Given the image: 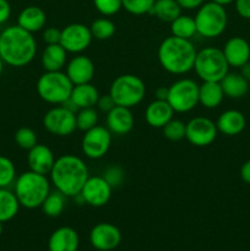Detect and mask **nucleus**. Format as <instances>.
<instances>
[{
    "label": "nucleus",
    "instance_id": "f257e3e1",
    "mask_svg": "<svg viewBox=\"0 0 250 251\" xmlns=\"http://www.w3.org/2000/svg\"><path fill=\"white\" fill-rule=\"evenodd\" d=\"M37 53L33 33L19 25L10 26L0 33V58L14 68H22L31 63Z\"/></svg>",
    "mask_w": 250,
    "mask_h": 251
},
{
    "label": "nucleus",
    "instance_id": "f03ea898",
    "mask_svg": "<svg viewBox=\"0 0 250 251\" xmlns=\"http://www.w3.org/2000/svg\"><path fill=\"white\" fill-rule=\"evenodd\" d=\"M49 176L56 190L66 198L77 196L90 178L85 162L74 154H64L56 158Z\"/></svg>",
    "mask_w": 250,
    "mask_h": 251
},
{
    "label": "nucleus",
    "instance_id": "7ed1b4c3",
    "mask_svg": "<svg viewBox=\"0 0 250 251\" xmlns=\"http://www.w3.org/2000/svg\"><path fill=\"white\" fill-rule=\"evenodd\" d=\"M196 50L190 39L169 36L159 44L158 61L162 68L173 75H184L194 69Z\"/></svg>",
    "mask_w": 250,
    "mask_h": 251
},
{
    "label": "nucleus",
    "instance_id": "20e7f679",
    "mask_svg": "<svg viewBox=\"0 0 250 251\" xmlns=\"http://www.w3.org/2000/svg\"><path fill=\"white\" fill-rule=\"evenodd\" d=\"M50 193V185L47 176L36 172H25L15 183V195L20 206L28 210L41 207L43 201Z\"/></svg>",
    "mask_w": 250,
    "mask_h": 251
},
{
    "label": "nucleus",
    "instance_id": "39448f33",
    "mask_svg": "<svg viewBox=\"0 0 250 251\" xmlns=\"http://www.w3.org/2000/svg\"><path fill=\"white\" fill-rule=\"evenodd\" d=\"M74 85L63 71H46L37 81V93L50 104H64L70 100Z\"/></svg>",
    "mask_w": 250,
    "mask_h": 251
},
{
    "label": "nucleus",
    "instance_id": "423d86ee",
    "mask_svg": "<svg viewBox=\"0 0 250 251\" xmlns=\"http://www.w3.org/2000/svg\"><path fill=\"white\" fill-rule=\"evenodd\" d=\"M110 97L115 105L130 108L140 104L146 95V85L139 76L124 74L115 78L109 88Z\"/></svg>",
    "mask_w": 250,
    "mask_h": 251
},
{
    "label": "nucleus",
    "instance_id": "0eeeda50",
    "mask_svg": "<svg viewBox=\"0 0 250 251\" xmlns=\"http://www.w3.org/2000/svg\"><path fill=\"white\" fill-rule=\"evenodd\" d=\"M196 32L205 38H216L225 32L228 15L223 5L217 2H203L198 9L195 17Z\"/></svg>",
    "mask_w": 250,
    "mask_h": 251
},
{
    "label": "nucleus",
    "instance_id": "6e6552de",
    "mask_svg": "<svg viewBox=\"0 0 250 251\" xmlns=\"http://www.w3.org/2000/svg\"><path fill=\"white\" fill-rule=\"evenodd\" d=\"M228 69H229V64L222 49L207 47L199 50L196 54L194 70L202 81L220 82L228 74Z\"/></svg>",
    "mask_w": 250,
    "mask_h": 251
},
{
    "label": "nucleus",
    "instance_id": "1a4fd4ad",
    "mask_svg": "<svg viewBox=\"0 0 250 251\" xmlns=\"http://www.w3.org/2000/svg\"><path fill=\"white\" fill-rule=\"evenodd\" d=\"M167 100L174 113H188L199 104V85L191 78H180L169 86Z\"/></svg>",
    "mask_w": 250,
    "mask_h": 251
},
{
    "label": "nucleus",
    "instance_id": "9d476101",
    "mask_svg": "<svg viewBox=\"0 0 250 251\" xmlns=\"http://www.w3.org/2000/svg\"><path fill=\"white\" fill-rule=\"evenodd\" d=\"M43 126L55 136H69L77 129L76 113L63 104L51 108L44 114Z\"/></svg>",
    "mask_w": 250,
    "mask_h": 251
},
{
    "label": "nucleus",
    "instance_id": "9b49d317",
    "mask_svg": "<svg viewBox=\"0 0 250 251\" xmlns=\"http://www.w3.org/2000/svg\"><path fill=\"white\" fill-rule=\"evenodd\" d=\"M112 145V132L108 127L96 125L85 131L81 141V149L87 158L100 159L107 154Z\"/></svg>",
    "mask_w": 250,
    "mask_h": 251
},
{
    "label": "nucleus",
    "instance_id": "f8f14e48",
    "mask_svg": "<svg viewBox=\"0 0 250 251\" xmlns=\"http://www.w3.org/2000/svg\"><path fill=\"white\" fill-rule=\"evenodd\" d=\"M216 123L205 117H195L186 123L185 139L193 146L206 147L212 144L217 137Z\"/></svg>",
    "mask_w": 250,
    "mask_h": 251
},
{
    "label": "nucleus",
    "instance_id": "ddd939ff",
    "mask_svg": "<svg viewBox=\"0 0 250 251\" xmlns=\"http://www.w3.org/2000/svg\"><path fill=\"white\" fill-rule=\"evenodd\" d=\"M92 39L90 27L83 24H71L61 29L60 44L68 53H82L90 47Z\"/></svg>",
    "mask_w": 250,
    "mask_h": 251
},
{
    "label": "nucleus",
    "instance_id": "4468645a",
    "mask_svg": "<svg viewBox=\"0 0 250 251\" xmlns=\"http://www.w3.org/2000/svg\"><path fill=\"white\" fill-rule=\"evenodd\" d=\"M112 190L113 188L103 176H90L78 195L87 205L102 207L109 202Z\"/></svg>",
    "mask_w": 250,
    "mask_h": 251
},
{
    "label": "nucleus",
    "instance_id": "2eb2a0df",
    "mask_svg": "<svg viewBox=\"0 0 250 251\" xmlns=\"http://www.w3.org/2000/svg\"><path fill=\"white\" fill-rule=\"evenodd\" d=\"M122 242L119 228L108 222L96 225L90 232V243L98 251H112L117 249Z\"/></svg>",
    "mask_w": 250,
    "mask_h": 251
},
{
    "label": "nucleus",
    "instance_id": "dca6fc26",
    "mask_svg": "<svg viewBox=\"0 0 250 251\" xmlns=\"http://www.w3.org/2000/svg\"><path fill=\"white\" fill-rule=\"evenodd\" d=\"M65 74L74 86L88 83L95 76V64L88 56L80 54L69 61Z\"/></svg>",
    "mask_w": 250,
    "mask_h": 251
},
{
    "label": "nucleus",
    "instance_id": "f3484780",
    "mask_svg": "<svg viewBox=\"0 0 250 251\" xmlns=\"http://www.w3.org/2000/svg\"><path fill=\"white\" fill-rule=\"evenodd\" d=\"M54 162H55V157H54L53 151L47 145L37 144L36 146L29 150L28 154H27V163H28L29 171L43 174V176L50 173Z\"/></svg>",
    "mask_w": 250,
    "mask_h": 251
},
{
    "label": "nucleus",
    "instance_id": "a211bd4d",
    "mask_svg": "<svg viewBox=\"0 0 250 251\" xmlns=\"http://www.w3.org/2000/svg\"><path fill=\"white\" fill-rule=\"evenodd\" d=\"M135 124L134 115L130 108L115 105L107 113V127L115 135H126L132 130Z\"/></svg>",
    "mask_w": 250,
    "mask_h": 251
},
{
    "label": "nucleus",
    "instance_id": "6ab92c4d",
    "mask_svg": "<svg viewBox=\"0 0 250 251\" xmlns=\"http://www.w3.org/2000/svg\"><path fill=\"white\" fill-rule=\"evenodd\" d=\"M229 66L242 68L250 59V46L242 37H232L222 49Z\"/></svg>",
    "mask_w": 250,
    "mask_h": 251
},
{
    "label": "nucleus",
    "instance_id": "aec40b11",
    "mask_svg": "<svg viewBox=\"0 0 250 251\" xmlns=\"http://www.w3.org/2000/svg\"><path fill=\"white\" fill-rule=\"evenodd\" d=\"M80 238L71 227H60L54 230L48 240L49 251H77Z\"/></svg>",
    "mask_w": 250,
    "mask_h": 251
},
{
    "label": "nucleus",
    "instance_id": "412c9836",
    "mask_svg": "<svg viewBox=\"0 0 250 251\" xmlns=\"http://www.w3.org/2000/svg\"><path fill=\"white\" fill-rule=\"evenodd\" d=\"M174 110L168 100H154L147 105L145 110V119L147 124L156 129H162L169 120L173 119Z\"/></svg>",
    "mask_w": 250,
    "mask_h": 251
},
{
    "label": "nucleus",
    "instance_id": "4be33fe9",
    "mask_svg": "<svg viewBox=\"0 0 250 251\" xmlns=\"http://www.w3.org/2000/svg\"><path fill=\"white\" fill-rule=\"evenodd\" d=\"M245 125H247L245 117L243 115V113L235 109L223 112L216 122L218 131L227 136H234V135L240 134L245 129Z\"/></svg>",
    "mask_w": 250,
    "mask_h": 251
},
{
    "label": "nucleus",
    "instance_id": "5701e85b",
    "mask_svg": "<svg viewBox=\"0 0 250 251\" xmlns=\"http://www.w3.org/2000/svg\"><path fill=\"white\" fill-rule=\"evenodd\" d=\"M100 92L92 83H82V85H75L71 91L70 102L73 103L76 109H83V108H92L97 105Z\"/></svg>",
    "mask_w": 250,
    "mask_h": 251
},
{
    "label": "nucleus",
    "instance_id": "b1692460",
    "mask_svg": "<svg viewBox=\"0 0 250 251\" xmlns=\"http://www.w3.org/2000/svg\"><path fill=\"white\" fill-rule=\"evenodd\" d=\"M46 12L38 6L25 7L17 17V25L26 31L31 32V33L42 31L46 26Z\"/></svg>",
    "mask_w": 250,
    "mask_h": 251
},
{
    "label": "nucleus",
    "instance_id": "393cba45",
    "mask_svg": "<svg viewBox=\"0 0 250 251\" xmlns=\"http://www.w3.org/2000/svg\"><path fill=\"white\" fill-rule=\"evenodd\" d=\"M68 51L58 44H48L42 53V66L46 71H61L66 65Z\"/></svg>",
    "mask_w": 250,
    "mask_h": 251
},
{
    "label": "nucleus",
    "instance_id": "a878e982",
    "mask_svg": "<svg viewBox=\"0 0 250 251\" xmlns=\"http://www.w3.org/2000/svg\"><path fill=\"white\" fill-rule=\"evenodd\" d=\"M225 93L220 82L215 81H202L199 85V103L207 109L217 108L222 103Z\"/></svg>",
    "mask_w": 250,
    "mask_h": 251
},
{
    "label": "nucleus",
    "instance_id": "bb28decb",
    "mask_svg": "<svg viewBox=\"0 0 250 251\" xmlns=\"http://www.w3.org/2000/svg\"><path fill=\"white\" fill-rule=\"evenodd\" d=\"M220 83L225 96L229 98H240L249 91V81L238 73H228Z\"/></svg>",
    "mask_w": 250,
    "mask_h": 251
},
{
    "label": "nucleus",
    "instance_id": "cd10ccee",
    "mask_svg": "<svg viewBox=\"0 0 250 251\" xmlns=\"http://www.w3.org/2000/svg\"><path fill=\"white\" fill-rule=\"evenodd\" d=\"M150 14L163 22H173L181 15V7L176 0H156Z\"/></svg>",
    "mask_w": 250,
    "mask_h": 251
},
{
    "label": "nucleus",
    "instance_id": "c85d7f7f",
    "mask_svg": "<svg viewBox=\"0 0 250 251\" xmlns=\"http://www.w3.org/2000/svg\"><path fill=\"white\" fill-rule=\"evenodd\" d=\"M20 210V202L15 193L0 188V222L11 221Z\"/></svg>",
    "mask_w": 250,
    "mask_h": 251
},
{
    "label": "nucleus",
    "instance_id": "c756f323",
    "mask_svg": "<svg viewBox=\"0 0 250 251\" xmlns=\"http://www.w3.org/2000/svg\"><path fill=\"white\" fill-rule=\"evenodd\" d=\"M171 33L172 36L179 38L191 39V37L198 33L194 17L188 15H180L176 17L173 22H171Z\"/></svg>",
    "mask_w": 250,
    "mask_h": 251
},
{
    "label": "nucleus",
    "instance_id": "7c9ffc66",
    "mask_svg": "<svg viewBox=\"0 0 250 251\" xmlns=\"http://www.w3.org/2000/svg\"><path fill=\"white\" fill-rule=\"evenodd\" d=\"M66 206V196L60 191H51L42 203V211L48 217H58L64 212Z\"/></svg>",
    "mask_w": 250,
    "mask_h": 251
},
{
    "label": "nucleus",
    "instance_id": "2f4dec72",
    "mask_svg": "<svg viewBox=\"0 0 250 251\" xmlns=\"http://www.w3.org/2000/svg\"><path fill=\"white\" fill-rule=\"evenodd\" d=\"M90 29L93 38L98 39V41H105L114 36L115 25L112 20L107 19V17H100L92 22Z\"/></svg>",
    "mask_w": 250,
    "mask_h": 251
},
{
    "label": "nucleus",
    "instance_id": "473e14b6",
    "mask_svg": "<svg viewBox=\"0 0 250 251\" xmlns=\"http://www.w3.org/2000/svg\"><path fill=\"white\" fill-rule=\"evenodd\" d=\"M98 113L95 108H83L78 109L76 114V126L81 131H87L97 125Z\"/></svg>",
    "mask_w": 250,
    "mask_h": 251
},
{
    "label": "nucleus",
    "instance_id": "72a5a7b5",
    "mask_svg": "<svg viewBox=\"0 0 250 251\" xmlns=\"http://www.w3.org/2000/svg\"><path fill=\"white\" fill-rule=\"evenodd\" d=\"M162 130H163V135L167 140L176 142L185 137L186 124L179 119H172L162 127Z\"/></svg>",
    "mask_w": 250,
    "mask_h": 251
},
{
    "label": "nucleus",
    "instance_id": "f704fd0d",
    "mask_svg": "<svg viewBox=\"0 0 250 251\" xmlns=\"http://www.w3.org/2000/svg\"><path fill=\"white\" fill-rule=\"evenodd\" d=\"M15 142L20 149L29 151L37 145V135L31 127H20L15 132Z\"/></svg>",
    "mask_w": 250,
    "mask_h": 251
},
{
    "label": "nucleus",
    "instance_id": "c9c22d12",
    "mask_svg": "<svg viewBox=\"0 0 250 251\" xmlns=\"http://www.w3.org/2000/svg\"><path fill=\"white\" fill-rule=\"evenodd\" d=\"M16 169L12 161L7 157L0 156V188H7L14 183Z\"/></svg>",
    "mask_w": 250,
    "mask_h": 251
},
{
    "label": "nucleus",
    "instance_id": "e433bc0d",
    "mask_svg": "<svg viewBox=\"0 0 250 251\" xmlns=\"http://www.w3.org/2000/svg\"><path fill=\"white\" fill-rule=\"evenodd\" d=\"M156 0H123V7L131 15L150 14Z\"/></svg>",
    "mask_w": 250,
    "mask_h": 251
},
{
    "label": "nucleus",
    "instance_id": "4c0bfd02",
    "mask_svg": "<svg viewBox=\"0 0 250 251\" xmlns=\"http://www.w3.org/2000/svg\"><path fill=\"white\" fill-rule=\"evenodd\" d=\"M93 4L103 16H112L120 11L123 7V0H93Z\"/></svg>",
    "mask_w": 250,
    "mask_h": 251
},
{
    "label": "nucleus",
    "instance_id": "58836bf2",
    "mask_svg": "<svg viewBox=\"0 0 250 251\" xmlns=\"http://www.w3.org/2000/svg\"><path fill=\"white\" fill-rule=\"evenodd\" d=\"M103 178L109 183L112 188H115V186L122 185L124 180V171L119 166H112L105 169Z\"/></svg>",
    "mask_w": 250,
    "mask_h": 251
},
{
    "label": "nucleus",
    "instance_id": "ea45409f",
    "mask_svg": "<svg viewBox=\"0 0 250 251\" xmlns=\"http://www.w3.org/2000/svg\"><path fill=\"white\" fill-rule=\"evenodd\" d=\"M43 41L44 43L48 44H58L60 43L61 37V29H58L56 27H48V28L43 29Z\"/></svg>",
    "mask_w": 250,
    "mask_h": 251
},
{
    "label": "nucleus",
    "instance_id": "a19ab883",
    "mask_svg": "<svg viewBox=\"0 0 250 251\" xmlns=\"http://www.w3.org/2000/svg\"><path fill=\"white\" fill-rule=\"evenodd\" d=\"M97 107L100 108L102 112L108 113L115 107V103H114V100H113V98L110 97L109 93H108V95L100 96V98H98V102H97Z\"/></svg>",
    "mask_w": 250,
    "mask_h": 251
},
{
    "label": "nucleus",
    "instance_id": "79ce46f5",
    "mask_svg": "<svg viewBox=\"0 0 250 251\" xmlns=\"http://www.w3.org/2000/svg\"><path fill=\"white\" fill-rule=\"evenodd\" d=\"M237 12L244 19L250 20V0H234Z\"/></svg>",
    "mask_w": 250,
    "mask_h": 251
},
{
    "label": "nucleus",
    "instance_id": "37998d69",
    "mask_svg": "<svg viewBox=\"0 0 250 251\" xmlns=\"http://www.w3.org/2000/svg\"><path fill=\"white\" fill-rule=\"evenodd\" d=\"M11 15V6L7 0H0V25L5 24Z\"/></svg>",
    "mask_w": 250,
    "mask_h": 251
},
{
    "label": "nucleus",
    "instance_id": "c03bdc74",
    "mask_svg": "<svg viewBox=\"0 0 250 251\" xmlns=\"http://www.w3.org/2000/svg\"><path fill=\"white\" fill-rule=\"evenodd\" d=\"M176 1L180 5L181 9L194 10L199 9V7L205 2V0H176Z\"/></svg>",
    "mask_w": 250,
    "mask_h": 251
},
{
    "label": "nucleus",
    "instance_id": "a18cd8bd",
    "mask_svg": "<svg viewBox=\"0 0 250 251\" xmlns=\"http://www.w3.org/2000/svg\"><path fill=\"white\" fill-rule=\"evenodd\" d=\"M240 176L247 184H250V161H247L240 168Z\"/></svg>",
    "mask_w": 250,
    "mask_h": 251
},
{
    "label": "nucleus",
    "instance_id": "49530a36",
    "mask_svg": "<svg viewBox=\"0 0 250 251\" xmlns=\"http://www.w3.org/2000/svg\"><path fill=\"white\" fill-rule=\"evenodd\" d=\"M169 87H158L156 90V100H167V97H168Z\"/></svg>",
    "mask_w": 250,
    "mask_h": 251
},
{
    "label": "nucleus",
    "instance_id": "de8ad7c7",
    "mask_svg": "<svg viewBox=\"0 0 250 251\" xmlns=\"http://www.w3.org/2000/svg\"><path fill=\"white\" fill-rule=\"evenodd\" d=\"M240 75H242L245 80L250 81V63L249 61H248L247 64H244V65L240 68Z\"/></svg>",
    "mask_w": 250,
    "mask_h": 251
},
{
    "label": "nucleus",
    "instance_id": "09e8293b",
    "mask_svg": "<svg viewBox=\"0 0 250 251\" xmlns=\"http://www.w3.org/2000/svg\"><path fill=\"white\" fill-rule=\"evenodd\" d=\"M211 1L217 2V4L223 5V6H225V5L230 4V2H233V1H234V0H211Z\"/></svg>",
    "mask_w": 250,
    "mask_h": 251
},
{
    "label": "nucleus",
    "instance_id": "8fccbe9b",
    "mask_svg": "<svg viewBox=\"0 0 250 251\" xmlns=\"http://www.w3.org/2000/svg\"><path fill=\"white\" fill-rule=\"evenodd\" d=\"M4 61H2V59L0 58V76H1V74H2V70H4Z\"/></svg>",
    "mask_w": 250,
    "mask_h": 251
},
{
    "label": "nucleus",
    "instance_id": "3c124183",
    "mask_svg": "<svg viewBox=\"0 0 250 251\" xmlns=\"http://www.w3.org/2000/svg\"><path fill=\"white\" fill-rule=\"evenodd\" d=\"M2 230H4V227H2V222H0V235L2 234Z\"/></svg>",
    "mask_w": 250,
    "mask_h": 251
}]
</instances>
